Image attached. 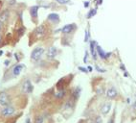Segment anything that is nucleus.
<instances>
[{"label":"nucleus","instance_id":"nucleus-31","mask_svg":"<svg viewBox=\"0 0 136 123\" xmlns=\"http://www.w3.org/2000/svg\"><path fill=\"white\" fill-rule=\"evenodd\" d=\"M87 123H92V122H91V121H89V122H87Z\"/></svg>","mask_w":136,"mask_h":123},{"label":"nucleus","instance_id":"nucleus-30","mask_svg":"<svg viewBox=\"0 0 136 123\" xmlns=\"http://www.w3.org/2000/svg\"><path fill=\"white\" fill-rule=\"evenodd\" d=\"M1 41H2V37H1V35H0V43H1Z\"/></svg>","mask_w":136,"mask_h":123},{"label":"nucleus","instance_id":"nucleus-9","mask_svg":"<svg viewBox=\"0 0 136 123\" xmlns=\"http://www.w3.org/2000/svg\"><path fill=\"white\" fill-rule=\"evenodd\" d=\"M35 33H36V35L37 37H42L45 34V28H44L43 25H40V26H38V27L36 29V31H35Z\"/></svg>","mask_w":136,"mask_h":123},{"label":"nucleus","instance_id":"nucleus-12","mask_svg":"<svg viewBox=\"0 0 136 123\" xmlns=\"http://www.w3.org/2000/svg\"><path fill=\"white\" fill-rule=\"evenodd\" d=\"M97 52H98V54H99V56H100L102 59H105V58H107L108 56L110 55V53L105 54V53L104 52V50H103L99 45H97Z\"/></svg>","mask_w":136,"mask_h":123},{"label":"nucleus","instance_id":"nucleus-24","mask_svg":"<svg viewBox=\"0 0 136 123\" xmlns=\"http://www.w3.org/2000/svg\"><path fill=\"white\" fill-rule=\"evenodd\" d=\"M86 60H87V52H85V57H84V63H86Z\"/></svg>","mask_w":136,"mask_h":123},{"label":"nucleus","instance_id":"nucleus-26","mask_svg":"<svg viewBox=\"0 0 136 123\" xmlns=\"http://www.w3.org/2000/svg\"><path fill=\"white\" fill-rule=\"evenodd\" d=\"M89 5V2H84V7H88Z\"/></svg>","mask_w":136,"mask_h":123},{"label":"nucleus","instance_id":"nucleus-18","mask_svg":"<svg viewBox=\"0 0 136 123\" xmlns=\"http://www.w3.org/2000/svg\"><path fill=\"white\" fill-rule=\"evenodd\" d=\"M43 122V117L42 116H37L36 119V123H42Z\"/></svg>","mask_w":136,"mask_h":123},{"label":"nucleus","instance_id":"nucleus-14","mask_svg":"<svg viewBox=\"0 0 136 123\" xmlns=\"http://www.w3.org/2000/svg\"><path fill=\"white\" fill-rule=\"evenodd\" d=\"M48 19L51 20V21H54V22H58L60 20V16L58 14H50L48 16Z\"/></svg>","mask_w":136,"mask_h":123},{"label":"nucleus","instance_id":"nucleus-11","mask_svg":"<svg viewBox=\"0 0 136 123\" xmlns=\"http://www.w3.org/2000/svg\"><path fill=\"white\" fill-rule=\"evenodd\" d=\"M106 96H107L108 98H115L117 96V91L115 88H109L107 91H106Z\"/></svg>","mask_w":136,"mask_h":123},{"label":"nucleus","instance_id":"nucleus-27","mask_svg":"<svg viewBox=\"0 0 136 123\" xmlns=\"http://www.w3.org/2000/svg\"><path fill=\"white\" fill-rule=\"evenodd\" d=\"M108 123H114V120H113V118H111L109 121H108Z\"/></svg>","mask_w":136,"mask_h":123},{"label":"nucleus","instance_id":"nucleus-19","mask_svg":"<svg viewBox=\"0 0 136 123\" xmlns=\"http://www.w3.org/2000/svg\"><path fill=\"white\" fill-rule=\"evenodd\" d=\"M88 38H89V33H88V30H86L85 31V38H84V41L85 42L88 41Z\"/></svg>","mask_w":136,"mask_h":123},{"label":"nucleus","instance_id":"nucleus-2","mask_svg":"<svg viewBox=\"0 0 136 123\" xmlns=\"http://www.w3.org/2000/svg\"><path fill=\"white\" fill-rule=\"evenodd\" d=\"M22 91H23V92H25V93H31L33 91V86L29 80H26L24 83H23Z\"/></svg>","mask_w":136,"mask_h":123},{"label":"nucleus","instance_id":"nucleus-21","mask_svg":"<svg viewBox=\"0 0 136 123\" xmlns=\"http://www.w3.org/2000/svg\"><path fill=\"white\" fill-rule=\"evenodd\" d=\"M96 123H103V120L101 118V116H98L96 118Z\"/></svg>","mask_w":136,"mask_h":123},{"label":"nucleus","instance_id":"nucleus-23","mask_svg":"<svg viewBox=\"0 0 136 123\" xmlns=\"http://www.w3.org/2000/svg\"><path fill=\"white\" fill-rule=\"evenodd\" d=\"M96 69L98 70V71H100V72H105V70H104V69H102V68H100L99 66H98V65L96 66Z\"/></svg>","mask_w":136,"mask_h":123},{"label":"nucleus","instance_id":"nucleus-16","mask_svg":"<svg viewBox=\"0 0 136 123\" xmlns=\"http://www.w3.org/2000/svg\"><path fill=\"white\" fill-rule=\"evenodd\" d=\"M65 95V91H60L58 93H56V97L57 98H62Z\"/></svg>","mask_w":136,"mask_h":123},{"label":"nucleus","instance_id":"nucleus-7","mask_svg":"<svg viewBox=\"0 0 136 123\" xmlns=\"http://www.w3.org/2000/svg\"><path fill=\"white\" fill-rule=\"evenodd\" d=\"M110 109H111V104L105 103L102 106V108H101V111H102V114H103V115H106V114L109 113Z\"/></svg>","mask_w":136,"mask_h":123},{"label":"nucleus","instance_id":"nucleus-15","mask_svg":"<svg viewBox=\"0 0 136 123\" xmlns=\"http://www.w3.org/2000/svg\"><path fill=\"white\" fill-rule=\"evenodd\" d=\"M8 16H9V14H8V11H5L1 16H0V20L3 22V21H5V20L8 18Z\"/></svg>","mask_w":136,"mask_h":123},{"label":"nucleus","instance_id":"nucleus-25","mask_svg":"<svg viewBox=\"0 0 136 123\" xmlns=\"http://www.w3.org/2000/svg\"><path fill=\"white\" fill-rule=\"evenodd\" d=\"M2 26H3V22L0 20V31H1V29H2Z\"/></svg>","mask_w":136,"mask_h":123},{"label":"nucleus","instance_id":"nucleus-8","mask_svg":"<svg viewBox=\"0 0 136 123\" xmlns=\"http://www.w3.org/2000/svg\"><path fill=\"white\" fill-rule=\"evenodd\" d=\"M57 53H58V50H57L56 47H50L49 48L48 52H47V57L50 58V59H53V58H55L57 55Z\"/></svg>","mask_w":136,"mask_h":123},{"label":"nucleus","instance_id":"nucleus-4","mask_svg":"<svg viewBox=\"0 0 136 123\" xmlns=\"http://www.w3.org/2000/svg\"><path fill=\"white\" fill-rule=\"evenodd\" d=\"M9 102H10V100H9V96L7 95V93L1 92L0 93V104L2 106H7Z\"/></svg>","mask_w":136,"mask_h":123},{"label":"nucleus","instance_id":"nucleus-6","mask_svg":"<svg viewBox=\"0 0 136 123\" xmlns=\"http://www.w3.org/2000/svg\"><path fill=\"white\" fill-rule=\"evenodd\" d=\"M74 28H75V25L74 24H67V25H65L62 29H61V31L62 33L64 34H69V33H71L74 30Z\"/></svg>","mask_w":136,"mask_h":123},{"label":"nucleus","instance_id":"nucleus-29","mask_svg":"<svg viewBox=\"0 0 136 123\" xmlns=\"http://www.w3.org/2000/svg\"><path fill=\"white\" fill-rule=\"evenodd\" d=\"M26 123H30V119H29V118L26 119Z\"/></svg>","mask_w":136,"mask_h":123},{"label":"nucleus","instance_id":"nucleus-5","mask_svg":"<svg viewBox=\"0 0 136 123\" xmlns=\"http://www.w3.org/2000/svg\"><path fill=\"white\" fill-rule=\"evenodd\" d=\"M90 51H91V55H92L93 59L96 60L97 59V45L95 41H91L90 42Z\"/></svg>","mask_w":136,"mask_h":123},{"label":"nucleus","instance_id":"nucleus-20","mask_svg":"<svg viewBox=\"0 0 136 123\" xmlns=\"http://www.w3.org/2000/svg\"><path fill=\"white\" fill-rule=\"evenodd\" d=\"M57 2L60 3V4H66L67 3V0H57Z\"/></svg>","mask_w":136,"mask_h":123},{"label":"nucleus","instance_id":"nucleus-28","mask_svg":"<svg viewBox=\"0 0 136 123\" xmlns=\"http://www.w3.org/2000/svg\"><path fill=\"white\" fill-rule=\"evenodd\" d=\"M87 69H88V70H89V71H91V70H92V68H91V66H88Z\"/></svg>","mask_w":136,"mask_h":123},{"label":"nucleus","instance_id":"nucleus-1","mask_svg":"<svg viewBox=\"0 0 136 123\" xmlns=\"http://www.w3.org/2000/svg\"><path fill=\"white\" fill-rule=\"evenodd\" d=\"M44 53V49L42 47H37L36 49H34L31 54V58H32L34 61H38V60L42 57Z\"/></svg>","mask_w":136,"mask_h":123},{"label":"nucleus","instance_id":"nucleus-10","mask_svg":"<svg viewBox=\"0 0 136 123\" xmlns=\"http://www.w3.org/2000/svg\"><path fill=\"white\" fill-rule=\"evenodd\" d=\"M23 68H24V65H23V64H17V65H16V66L13 68V69H12L13 75H15V76L19 75L20 72H21V70L23 69Z\"/></svg>","mask_w":136,"mask_h":123},{"label":"nucleus","instance_id":"nucleus-3","mask_svg":"<svg viewBox=\"0 0 136 123\" xmlns=\"http://www.w3.org/2000/svg\"><path fill=\"white\" fill-rule=\"evenodd\" d=\"M1 114L4 116H12L13 114H15V109L12 107H10V106H7L5 107L2 111H1Z\"/></svg>","mask_w":136,"mask_h":123},{"label":"nucleus","instance_id":"nucleus-17","mask_svg":"<svg viewBox=\"0 0 136 123\" xmlns=\"http://www.w3.org/2000/svg\"><path fill=\"white\" fill-rule=\"evenodd\" d=\"M96 13H97L96 9H93V10H91L90 12L88 13V15H87V18H90V17H92L93 16H95V15H96Z\"/></svg>","mask_w":136,"mask_h":123},{"label":"nucleus","instance_id":"nucleus-22","mask_svg":"<svg viewBox=\"0 0 136 123\" xmlns=\"http://www.w3.org/2000/svg\"><path fill=\"white\" fill-rule=\"evenodd\" d=\"M79 69H80V71H83V72H85V73H86V72H87V69H86V68H81V66H80V68H79Z\"/></svg>","mask_w":136,"mask_h":123},{"label":"nucleus","instance_id":"nucleus-13","mask_svg":"<svg viewBox=\"0 0 136 123\" xmlns=\"http://www.w3.org/2000/svg\"><path fill=\"white\" fill-rule=\"evenodd\" d=\"M37 11H38V6H33L30 8V14H31L32 17L34 18L37 17Z\"/></svg>","mask_w":136,"mask_h":123}]
</instances>
